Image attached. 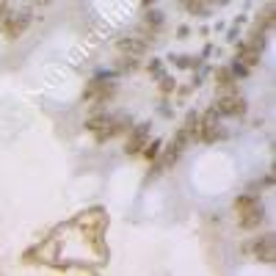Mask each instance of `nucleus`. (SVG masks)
Returning <instances> with one entry per match:
<instances>
[{
  "label": "nucleus",
  "instance_id": "1",
  "mask_svg": "<svg viewBox=\"0 0 276 276\" xmlns=\"http://www.w3.org/2000/svg\"><path fill=\"white\" fill-rule=\"evenodd\" d=\"M226 138V130L218 124V111L210 108L199 116V141L205 144H213V141H224Z\"/></svg>",
  "mask_w": 276,
  "mask_h": 276
},
{
  "label": "nucleus",
  "instance_id": "2",
  "mask_svg": "<svg viewBox=\"0 0 276 276\" xmlns=\"http://www.w3.org/2000/svg\"><path fill=\"white\" fill-rule=\"evenodd\" d=\"M216 111H218V116H246L249 105H246V100L235 91V94H218Z\"/></svg>",
  "mask_w": 276,
  "mask_h": 276
},
{
  "label": "nucleus",
  "instance_id": "3",
  "mask_svg": "<svg viewBox=\"0 0 276 276\" xmlns=\"http://www.w3.org/2000/svg\"><path fill=\"white\" fill-rule=\"evenodd\" d=\"M86 130L94 133L97 141H108V138L116 136V124H113V116H105V113H97L86 121Z\"/></svg>",
  "mask_w": 276,
  "mask_h": 276
},
{
  "label": "nucleus",
  "instance_id": "4",
  "mask_svg": "<svg viewBox=\"0 0 276 276\" xmlns=\"http://www.w3.org/2000/svg\"><path fill=\"white\" fill-rule=\"evenodd\" d=\"M0 22H3V36L6 39H19L25 34V28L31 25V17L28 14H3Z\"/></svg>",
  "mask_w": 276,
  "mask_h": 276
},
{
  "label": "nucleus",
  "instance_id": "5",
  "mask_svg": "<svg viewBox=\"0 0 276 276\" xmlns=\"http://www.w3.org/2000/svg\"><path fill=\"white\" fill-rule=\"evenodd\" d=\"M149 141V124L144 121V124H136V127L127 130V141H124V152L127 155H138L141 149H144V144Z\"/></svg>",
  "mask_w": 276,
  "mask_h": 276
},
{
  "label": "nucleus",
  "instance_id": "6",
  "mask_svg": "<svg viewBox=\"0 0 276 276\" xmlns=\"http://www.w3.org/2000/svg\"><path fill=\"white\" fill-rule=\"evenodd\" d=\"M113 94H116V86H113V83H108V80H103V78H94L86 86V91H83V100H97V103H105V100H111Z\"/></svg>",
  "mask_w": 276,
  "mask_h": 276
},
{
  "label": "nucleus",
  "instance_id": "7",
  "mask_svg": "<svg viewBox=\"0 0 276 276\" xmlns=\"http://www.w3.org/2000/svg\"><path fill=\"white\" fill-rule=\"evenodd\" d=\"M235 58L243 61V64L251 69V67H257L259 58H262V47H259V44H254L251 39H243V42L238 44V50H235Z\"/></svg>",
  "mask_w": 276,
  "mask_h": 276
},
{
  "label": "nucleus",
  "instance_id": "8",
  "mask_svg": "<svg viewBox=\"0 0 276 276\" xmlns=\"http://www.w3.org/2000/svg\"><path fill=\"white\" fill-rule=\"evenodd\" d=\"M254 257H257L259 262H268V265L276 259V238L271 232L254 241Z\"/></svg>",
  "mask_w": 276,
  "mask_h": 276
},
{
  "label": "nucleus",
  "instance_id": "9",
  "mask_svg": "<svg viewBox=\"0 0 276 276\" xmlns=\"http://www.w3.org/2000/svg\"><path fill=\"white\" fill-rule=\"evenodd\" d=\"M213 78H216L218 94H235V91H238V78L232 75L229 67H218L216 72H213Z\"/></svg>",
  "mask_w": 276,
  "mask_h": 276
},
{
  "label": "nucleus",
  "instance_id": "10",
  "mask_svg": "<svg viewBox=\"0 0 276 276\" xmlns=\"http://www.w3.org/2000/svg\"><path fill=\"white\" fill-rule=\"evenodd\" d=\"M116 47H119L121 55H136V58H141L147 52V42L141 36H124V39L116 42Z\"/></svg>",
  "mask_w": 276,
  "mask_h": 276
},
{
  "label": "nucleus",
  "instance_id": "11",
  "mask_svg": "<svg viewBox=\"0 0 276 276\" xmlns=\"http://www.w3.org/2000/svg\"><path fill=\"white\" fill-rule=\"evenodd\" d=\"M262 221H265V210H262V205L254 207V210H246V213H238V224H241V229H257Z\"/></svg>",
  "mask_w": 276,
  "mask_h": 276
},
{
  "label": "nucleus",
  "instance_id": "12",
  "mask_svg": "<svg viewBox=\"0 0 276 276\" xmlns=\"http://www.w3.org/2000/svg\"><path fill=\"white\" fill-rule=\"evenodd\" d=\"M188 144H193V136H190V130H188V127H180L177 133H174L172 147H169V149H174V152L180 155V152H185V149H188Z\"/></svg>",
  "mask_w": 276,
  "mask_h": 276
},
{
  "label": "nucleus",
  "instance_id": "13",
  "mask_svg": "<svg viewBox=\"0 0 276 276\" xmlns=\"http://www.w3.org/2000/svg\"><path fill=\"white\" fill-rule=\"evenodd\" d=\"M262 202L257 199V193H241V196L235 199V213H246V210H254Z\"/></svg>",
  "mask_w": 276,
  "mask_h": 276
},
{
  "label": "nucleus",
  "instance_id": "14",
  "mask_svg": "<svg viewBox=\"0 0 276 276\" xmlns=\"http://www.w3.org/2000/svg\"><path fill=\"white\" fill-rule=\"evenodd\" d=\"M274 22H276V11H274V6H265V9L259 11L257 25L262 28V31H271V28H274Z\"/></svg>",
  "mask_w": 276,
  "mask_h": 276
},
{
  "label": "nucleus",
  "instance_id": "15",
  "mask_svg": "<svg viewBox=\"0 0 276 276\" xmlns=\"http://www.w3.org/2000/svg\"><path fill=\"white\" fill-rule=\"evenodd\" d=\"M163 141H147V144H144V149H141V155H144V160H149V163H152V160H155L157 155H160V152H163Z\"/></svg>",
  "mask_w": 276,
  "mask_h": 276
},
{
  "label": "nucleus",
  "instance_id": "16",
  "mask_svg": "<svg viewBox=\"0 0 276 276\" xmlns=\"http://www.w3.org/2000/svg\"><path fill=\"white\" fill-rule=\"evenodd\" d=\"M174 64H177L180 69H199L202 67V58H193V55H177Z\"/></svg>",
  "mask_w": 276,
  "mask_h": 276
},
{
  "label": "nucleus",
  "instance_id": "17",
  "mask_svg": "<svg viewBox=\"0 0 276 276\" xmlns=\"http://www.w3.org/2000/svg\"><path fill=\"white\" fill-rule=\"evenodd\" d=\"M180 3L190 11V14H205L207 11V0H180Z\"/></svg>",
  "mask_w": 276,
  "mask_h": 276
},
{
  "label": "nucleus",
  "instance_id": "18",
  "mask_svg": "<svg viewBox=\"0 0 276 276\" xmlns=\"http://www.w3.org/2000/svg\"><path fill=\"white\" fill-rule=\"evenodd\" d=\"M149 22V25H155V28H160L163 25V11H157V9H149L147 11V17H144Z\"/></svg>",
  "mask_w": 276,
  "mask_h": 276
},
{
  "label": "nucleus",
  "instance_id": "19",
  "mask_svg": "<svg viewBox=\"0 0 276 276\" xmlns=\"http://www.w3.org/2000/svg\"><path fill=\"white\" fill-rule=\"evenodd\" d=\"M136 67H138V58H136V55H121V64H119L121 72H133Z\"/></svg>",
  "mask_w": 276,
  "mask_h": 276
},
{
  "label": "nucleus",
  "instance_id": "20",
  "mask_svg": "<svg viewBox=\"0 0 276 276\" xmlns=\"http://www.w3.org/2000/svg\"><path fill=\"white\" fill-rule=\"evenodd\" d=\"M174 88H177V80H174L172 75H160V91L169 94V91H174Z\"/></svg>",
  "mask_w": 276,
  "mask_h": 276
},
{
  "label": "nucleus",
  "instance_id": "21",
  "mask_svg": "<svg viewBox=\"0 0 276 276\" xmlns=\"http://www.w3.org/2000/svg\"><path fill=\"white\" fill-rule=\"evenodd\" d=\"M229 69H232V75H235V78H246V75H249V67H246L243 61H238V58H235V64H232Z\"/></svg>",
  "mask_w": 276,
  "mask_h": 276
},
{
  "label": "nucleus",
  "instance_id": "22",
  "mask_svg": "<svg viewBox=\"0 0 276 276\" xmlns=\"http://www.w3.org/2000/svg\"><path fill=\"white\" fill-rule=\"evenodd\" d=\"M149 72H152V75H157V78L163 75V64H160V58H152V61H149Z\"/></svg>",
  "mask_w": 276,
  "mask_h": 276
},
{
  "label": "nucleus",
  "instance_id": "23",
  "mask_svg": "<svg viewBox=\"0 0 276 276\" xmlns=\"http://www.w3.org/2000/svg\"><path fill=\"white\" fill-rule=\"evenodd\" d=\"M177 36H180V39H188V36H190V28L188 25H180V28H177Z\"/></svg>",
  "mask_w": 276,
  "mask_h": 276
},
{
  "label": "nucleus",
  "instance_id": "24",
  "mask_svg": "<svg viewBox=\"0 0 276 276\" xmlns=\"http://www.w3.org/2000/svg\"><path fill=\"white\" fill-rule=\"evenodd\" d=\"M226 42H238V28H232V31L226 34Z\"/></svg>",
  "mask_w": 276,
  "mask_h": 276
},
{
  "label": "nucleus",
  "instance_id": "25",
  "mask_svg": "<svg viewBox=\"0 0 276 276\" xmlns=\"http://www.w3.org/2000/svg\"><path fill=\"white\" fill-rule=\"evenodd\" d=\"M210 55H213V44H207V47H205V52H202V58H210Z\"/></svg>",
  "mask_w": 276,
  "mask_h": 276
},
{
  "label": "nucleus",
  "instance_id": "26",
  "mask_svg": "<svg viewBox=\"0 0 276 276\" xmlns=\"http://www.w3.org/2000/svg\"><path fill=\"white\" fill-rule=\"evenodd\" d=\"M141 3H144V6H152V3H155V0H141Z\"/></svg>",
  "mask_w": 276,
  "mask_h": 276
},
{
  "label": "nucleus",
  "instance_id": "27",
  "mask_svg": "<svg viewBox=\"0 0 276 276\" xmlns=\"http://www.w3.org/2000/svg\"><path fill=\"white\" fill-rule=\"evenodd\" d=\"M39 3H50V0H39Z\"/></svg>",
  "mask_w": 276,
  "mask_h": 276
}]
</instances>
